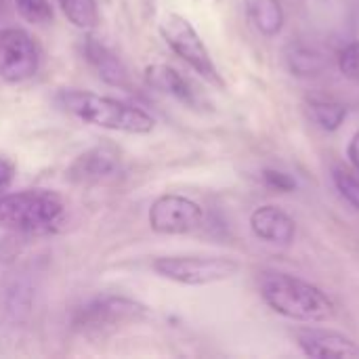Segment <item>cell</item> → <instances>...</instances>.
<instances>
[{"mask_svg":"<svg viewBox=\"0 0 359 359\" xmlns=\"http://www.w3.org/2000/svg\"><path fill=\"white\" fill-rule=\"evenodd\" d=\"M160 34L170 46V50L177 57H181L196 74H200L204 80L212 84L223 86L221 74L210 57V50L206 48L198 29L189 23V19H185L179 13H168L160 23Z\"/></svg>","mask_w":359,"mask_h":359,"instance_id":"8992f818","label":"cell"},{"mask_svg":"<svg viewBox=\"0 0 359 359\" xmlns=\"http://www.w3.org/2000/svg\"><path fill=\"white\" fill-rule=\"evenodd\" d=\"M250 229L259 240L267 244L288 246L297 238L294 219L276 204H263L255 208L250 215Z\"/></svg>","mask_w":359,"mask_h":359,"instance_id":"8fae6325","label":"cell"},{"mask_svg":"<svg viewBox=\"0 0 359 359\" xmlns=\"http://www.w3.org/2000/svg\"><path fill=\"white\" fill-rule=\"evenodd\" d=\"M305 109H307L309 120L326 133L339 130L347 118V107L332 99H309Z\"/></svg>","mask_w":359,"mask_h":359,"instance_id":"2e32d148","label":"cell"},{"mask_svg":"<svg viewBox=\"0 0 359 359\" xmlns=\"http://www.w3.org/2000/svg\"><path fill=\"white\" fill-rule=\"evenodd\" d=\"M324 2H328V0H324Z\"/></svg>","mask_w":359,"mask_h":359,"instance_id":"cb8c5ba5","label":"cell"},{"mask_svg":"<svg viewBox=\"0 0 359 359\" xmlns=\"http://www.w3.org/2000/svg\"><path fill=\"white\" fill-rule=\"evenodd\" d=\"M259 292L265 305L286 320L318 324L334 318L332 299L322 288L299 276L286 271H265L259 278Z\"/></svg>","mask_w":359,"mask_h":359,"instance_id":"6da1fadb","label":"cell"},{"mask_svg":"<svg viewBox=\"0 0 359 359\" xmlns=\"http://www.w3.org/2000/svg\"><path fill=\"white\" fill-rule=\"evenodd\" d=\"M15 8L27 23L44 25L53 21V6L48 0H15Z\"/></svg>","mask_w":359,"mask_h":359,"instance_id":"d6986e66","label":"cell"},{"mask_svg":"<svg viewBox=\"0 0 359 359\" xmlns=\"http://www.w3.org/2000/svg\"><path fill=\"white\" fill-rule=\"evenodd\" d=\"M13 177H15V164L8 158L0 156V191L13 181Z\"/></svg>","mask_w":359,"mask_h":359,"instance_id":"7402d4cb","label":"cell"},{"mask_svg":"<svg viewBox=\"0 0 359 359\" xmlns=\"http://www.w3.org/2000/svg\"><path fill=\"white\" fill-rule=\"evenodd\" d=\"M84 57L90 63V67L97 72V76L116 88H130V74L124 61L101 40L88 36L82 44Z\"/></svg>","mask_w":359,"mask_h":359,"instance_id":"7c38bea8","label":"cell"},{"mask_svg":"<svg viewBox=\"0 0 359 359\" xmlns=\"http://www.w3.org/2000/svg\"><path fill=\"white\" fill-rule=\"evenodd\" d=\"M294 341L307 358L318 359H355L359 347L353 339L343 332L305 326L294 330Z\"/></svg>","mask_w":359,"mask_h":359,"instance_id":"9c48e42d","label":"cell"},{"mask_svg":"<svg viewBox=\"0 0 359 359\" xmlns=\"http://www.w3.org/2000/svg\"><path fill=\"white\" fill-rule=\"evenodd\" d=\"M55 101L69 116L86 124L101 126V128L116 130V133L147 135L156 126V120L145 109L133 103H124L120 99L88 93V90L63 88L57 93Z\"/></svg>","mask_w":359,"mask_h":359,"instance_id":"7a4b0ae2","label":"cell"},{"mask_svg":"<svg viewBox=\"0 0 359 359\" xmlns=\"http://www.w3.org/2000/svg\"><path fill=\"white\" fill-rule=\"evenodd\" d=\"M40 67V48L21 27L0 29V78L19 84L36 76Z\"/></svg>","mask_w":359,"mask_h":359,"instance_id":"ba28073f","label":"cell"},{"mask_svg":"<svg viewBox=\"0 0 359 359\" xmlns=\"http://www.w3.org/2000/svg\"><path fill=\"white\" fill-rule=\"evenodd\" d=\"M252 25L267 38L278 36L284 25V8L280 0H246Z\"/></svg>","mask_w":359,"mask_h":359,"instance_id":"9a60e30c","label":"cell"},{"mask_svg":"<svg viewBox=\"0 0 359 359\" xmlns=\"http://www.w3.org/2000/svg\"><path fill=\"white\" fill-rule=\"evenodd\" d=\"M63 15L80 29H93L99 23L97 0H59Z\"/></svg>","mask_w":359,"mask_h":359,"instance_id":"e0dca14e","label":"cell"},{"mask_svg":"<svg viewBox=\"0 0 359 359\" xmlns=\"http://www.w3.org/2000/svg\"><path fill=\"white\" fill-rule=\"evenodd\" d=\"M347 158L351 162V168L359 175V130L351 137V141L347 145Z\"/></svg>","mask_w":359,"mask_h":359,"instance_id":"603a6c76","label":"cell"},{"mask_svg":"<svg viewBox=\"0 0 359 359\" xmlns=\"http://www.w3.org/2000/svg\"><path fill=\"white\" fill-rule=\"evenodd\" d=\"M151 231L162 236H185L202 227L204 210L191 198L179 194H164L156 198L147 212Z\"/></svg>","mask_w":359,"mask_h":359,"instance_id":"52a82bcc","label":"cell"},{"mask_svg":"<svg viewBox=\"0 0 359 359\" xmlns=\"http://www.w3.org/2000/svg\"><path fill=\"white\" fill-rule=\"evenodd\" d=\"M337 63L347 80L359 82V40H353L343 46V50L337 57Z\"/></svg>","mask_w":359,"mask_h":359,"instance_id":"ffe728a7","label":"cell"},{"mask_svg":"<svg viewBox=\"0 0 359 359\" xmlns=\"http://www.w3.org/2000/svg\"><path fill=\"white\" fill-rule=\"evenodd\" d=\"M147 318V307L120 294H99L74 311L72 328L82 337H103Z\"/></svg>","mask_w":359,"mask_h":359,"instance_id":"277c9868","label":"cell"},{"mask_svg":"<svg viewBox=\"0 0 359 359\" xmlns=\"http://www.w3.org/2000/svg\"><path fill=\"white\" fill-rule=\"evenodd\" d=\"M332 183L337 187V191L343 196V200H347L353 208L359 210V175L345 166V164H337L332 168Z\"/></svg>","mask_w":359,"mask_h":359,"instance_id":"ac0fdd59","label":"cell"},{"mask_svg":"<svg viewBox=\"0 0 359 359\" xmlns=\"http://www.w3.org/2000/svg\"><path fill=\"white\" fill-rule=\"evenodd\" d=\"M151 269L181 286H210L231 280L240 271V263L229 257L210 255H168L158 257Z\"/></svg>","mask_w":359,"mask_h":359,"instance_id":"5b68a950","label":"cell"},{"mask_svg":"<svg viewBox=\"0 0 359 359\" xmlns=\"http://www.w3.org/2000/svg\"><path fill=\"white\" fill-rule=\"evenodd\" d=\"M145 82L151 88H156L158 93H164L183 105L196 107L200 103V97H198V90L194 88V84L179 69H175L166 63L149 65L145 69Z\"/></svg>","mask_w":359,"mask_h":359,"instance_id":"4fadbf2b","label":"cell"},{"mask_svg":"<svg viewBox=\"0 0 359 359\" xmlns=\"http://www.w3.org/2000/svg\"><path fill=\"white\" fill-rule=\"evenodd\" d=\"M122 170V160L116 147L111 145H97L76 158L69 166L67 177L80 185H97L118 177Z\"/></svg>","mask_w":359,"mask_h":359,"instance_id":"30bf717a","label":"cell"},{"mask_svg":"<svg viewBox=\"0 0 359 359\" xmlns=\"http://www.w3.org/2000/svg\"><path fill=\"white\" fill-rule=\"evenodd\" d=\"M284 59H286L288 69L299 78L320 76L322 72L328 69V55L322 48H318L316 44H307L301 40L290 42L286 46Z\"/></svg>","mask_w":359,"mask_h":359,"instance_id":"5bb4252c","label":"cell"},{"mask_svg":"<svg viewBox=\"0 0 359 359\" xmlns=\"http://www.w3.org/2000/svg\"><path fill=\"white\" fill-rule=\"evenodd\" d=\"M65 221V202L48 189H21L0 198V227L23 236H50Z\"/></svg>","mask_w":359,"mask_h":359,"instance_id":"3957f363","label":"cell"},{"mask_svg":"<svg viewBox=\"0 0 359 359\" xmlns=\"http://www.w3.org/2000/svg\"><path fill=\"white\" fill-rule=\"evenodd\" d=\"M263 183L269 189L280 191V194H290V191L297 189V181L288 172H282V170H276V168H265L263 170Z\"/></svg>","mask_w":359,"mask_h":359,"instance_id":"44dd1931","label":"cell"}]
</instances>
